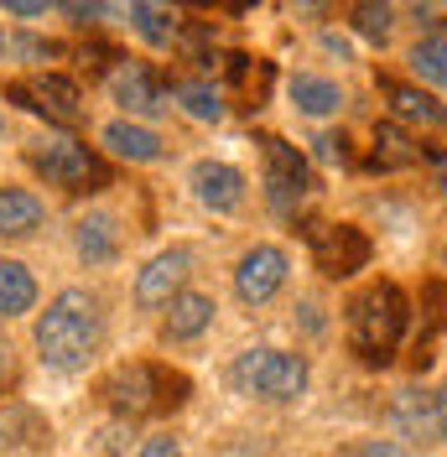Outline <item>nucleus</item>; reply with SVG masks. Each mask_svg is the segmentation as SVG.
Instances as JSON below:
<instances>
[{
	"label": "nucleus",
	"mask_w": 447,
	"mask_h": 457,
	"mask_svg": "<svg viewBox=\"0 0 447 457\" xmlns=\"http://www.w3.org/2000/svg\"><path fill=\"white\" fill-rule=\"evenodd\" d=\"M99 343H105V302L84 286L57 291L47 312L37 317V353L47 370H84L99 353Z\"/></svg>",
	"instance_id": "nucleus-1"
},
{
	"label": "nucleus",
	"mask_w": 447,
	"mask_h": 457,
	"mask_svg": "<svg viewBox=\"0 0 447 457\" xmlns=\"http://www.w3.org/2000/svg\"><path fill=\"white\" fill-rule=\"evenodd\" d=\"M406 322H411V312H406L401 286H391V281L369 286L359 302L349 307V338H354V353H359L364 364H385V359L395 353V343H401V333H406Z\"/></svg>",
	"instance_id": "nucleus-2"
},
{
	"label": "nucleus",
	"mask_w": 447,
	"mask_h": 457,
	"mask_svg": "<svg viewBox=\"0 0 447 457\" xmlns=\"http://www.w3.org/2000/svg\"><path fill=\"white\" fill-rule=\"evenodd\" d=\"M234 385H240V395L297 400L308 390V359L286 353V348H250L234 359Z\"/></svg>",
	"instance_id": "nucleus-3"
},
{
	"label": "nucleus",
	"mask_w": 447,
	"mask_h": 457,
	"mask_svg": "<svg viewBox=\"0 0 447 457\" xmlns=\"http://www.w3.org/2000/svg\"><path fill=\"white\" fill-rule=\"evenodd\" d=\"M27 162L37 167V177H47L63 193H94V187H105V162L84 141H73V136H42V141H31Z\"/></svg>",
	"instance_id": "nucleus-4"
},
{
	"label": "nucleus",
	"mask_w": 447,
	"mask_h": 457,
	"mask_svg": "<svg viewBox=\"0 0 447 457\" xmlns=\"http://www.w3.org/2000/svg\"><path fill=\"white\" fill-rule=\"evenodd\" d=\"M260 156H266V203L276 213H297V203L308 198V187H312L308 156L297 145H286L281 136H266Z\"/></svg>",
	"instance_id": "nucleus-5"
},
{
	"label": "nucleus",
	"mask_w": 447,
	"mask_h": 457,
	"mask_svg": "<svg viewBox=\"0 0 447 457\" xmlns=\"http://www.w3.org/2000/svg\"><path fill=\"white\" fill-rule=\"evenodd\" d=\"M5 99H16V104L31 110V114H47L57 125H73V120L84 114V94H79L73 79H63V73H42V79H31V84H11Z\"/></svg>",
	"instance_id": "nucleus-6"
},
{
	"label": "nucleus",
	"mask_w": 447,
	"mask_h": 457,
	"mask_svg": "<svg viewBox=\"0 0 447 457\" xmlns=\"http://www.w3.org/2000/svg\"><path fill=\"white\" fill-rule=\"evenodd\" d=\"M308 239H312V255H317L323 276H354L369 260V239L354 224H312Z\"/></svg>",
	"instance_id": "nucleus-7"
},
{
	"label": "nucleus",
	"mask_w": 447,
	"mask_h": 457,
	"mask_svg": "<svg viewBox=\"0 0 447 457\" xmlns=\"http://www.w3.org/2000/svg\"><path fill=\"white\" fill-rule=\"evenodd\" d=\"M281 286H286V250H276V245H255V250L240 255V265H234V291H240V302L260 307V302L276 296Z\"/></svg>",
	"instance_id": "nucleus-8"
},
{
	"label": "nucleus",
	"mask_w": 447,
	"mask_h": 457,
	"mask_svg": "<svg viewBox=\"0 0 447 457\" xmlns=\"http://www.w3.org/2000/svg\"><path fill=\"white\" fill-rule=\"evenodd\" d=\"M188 265H193L188 250H162V255H151V260H146V270L136 276V302H140V307H167L172 296L182 291Z\"/></svg>",
	"instance_id": "nucleus-9"
},
{
	"label": "nucleus",
	"mask_w": 447,
	"mask_h": 457,
	"mask_svg": "<svg viewBox=\"0 0 447 457\" xmlns=\"http://www.w3.org/2000/svg\"><path fill=\"white\" fill-rule=\"evenodd\" d=\"M193 193L203 208L214 213H234L245 203V177L229 167V162H198L193 167Z\"/></svg>",
	"instance_id": "nucleus-10"
},
{
	"label": "nucleus",
	"mask_w": 447,
	"mask_h": 457,
	"mask_svg": "<svg viewBox=\"0 0 447 457\" xmlns=\"http://www.w3.org/2000/svg\"><path fill=\"white\" fill-rule=\"evenodd\" d=\"M110 88H114V99H120L131 114H162L167 110V88L156 84V73L140 68V62H120L114 79H110Z\"/></svg>",
	"instance_id": "nucleus-11"
},
{
	"label": "nucleus",
	"mask_w": 447,
	"mask_h": 457,
	"mask_svg": "<svg viewBox=\"0 0 447 457\" xmlns=\"http://www.w3.org/2000/svg\"><path fill=\"white\" fill-rule=\"evenodd\" d=\"M156 385H167V374L151 370V364H136V370H120L105 385V395H110L114 411H125V416H146V411H156Z\"/></svg>",
	"instance_id": "nucleus-12"
},
{
	"label": "nucleus",
	"mask_w": 447,
	"mask_h": 457,
	"mask_svg": "<svg viewBox=\"0 0 447 457\" xmlns=\"http://www.w3.org/2000/svg\"><path fill=\"white\" fill-rule=\"evenodd\" d=\"M214 296H203V291H177L167 302V338L188 343L198 333H208V322H214Z\"/></svg>",
	"instance_id": "nucleus-13"
},
{
	"label": "nucleus",
	"mask_w": 447,
	"mask_h": 457,
	"mask_svg": "<svg viewBox=\"0 0 447 457\" xmlns=\"http://www.w3.org/2000/svg\"><path fill=\"white\" fill-rule=\"evenodd\" d=\"M99 141L110 145L114 156H125V162H162V136L136 125V120H110Z\"/></svg>",
	"instance_id": "nucleus-14"
},
{
	"label": "nucleus",
	"mask_w": 447,
	"mask_h": 457,
	"mask_svg": "<svg viewBox=\"0 0 447 457\" xmlns=\"http://www.w3.org/2000/svg\"><path fill=\"white\" fill-rule=\"evenodd\" d=\"M42 224V198L27 187H0V239H21Z\"/></svg>",
	"instance_id": "nucleus-15"
},
{
	"label": "nucleus",
	"mask_w": 447,
	"mask_h": 457,
	"mask_svg": "<svg viewBox=\"0 0 447 457\" xmlns=\"http://www.w3.org/2000/svg\"><path fill=\"white\" fill-rule=\"evenodd\" d=\"M37 307V281L21 260H0V317H21Z\"/></svg>",
	"instance_id": "nucleus-16"
},
{
	"label": "nucleus",
	"mask_w": 447,
	"mask_h": 457,
	"mask_svg": "<svg viewBox=\"0 0 447 457\" xmlns=\"http://www.w3.org/2000/svg\"><path fill=\"white\" fill-rule=\"evenodd\" d=\"M395 427L406 431L411 442H437V411H432V395L406 390V395L395 400Z\"/></svg>",
	"instance_id": "nucleus-17"
},
{
	"label": "nucleus",
	"mask_w": 447,
	"mask_h": 457,
	"mask_svg": "<svg viewBox=\"0 0 447 457\" xmlns=\"http://www.w3.org/2000/svg\"><path fill=\"white\" fill-rule=\"evenodd\" d=\"M385 94H391V104H395L401 120H421V125L447 130V104H437L432 94H421L417 84H385Z\"/></svg>",
	"instance_id": "nucleus-18"
},
{
	"label": "nucleus",
	"mask_w": 447,
	"mask_h": 457,
	"mask_svg": "<svg viewBox=\"0 0 447 457\" xmlns=\"http://www.w3.org/2000/svg\"><path fill=\"white\" fill-rule=\"evenodd\" d=\"M114 250H120V228H114L110 213H94V219H84V224H79V255H84L89 265H105V260H114Z\"/></svg>",
	"instance_id": "nucleus-19"
},
{
	"label": "nucleus",
	"mask_w": 447,
	"mask_h": 457,
	"mask_svg": "<svg viewBox=\"0 0 447 457\" xmlns=\"http://www.w3.org/2000/svg\"><path fill=\"white\" fill-rule=\"evenodd\" d=\"M131 27H136V37L151 42V47H172V42H177V21H172L156 0H131Z\"/></svg>",
	"instance_id": "nucleus-20"
},
{
	"label": "nucleus",
	"mask_w": 447,
	"mask_h": 457,
	"mask_svg": "<svg viewBox=\"0 0 447 457\" xmlns=\"http://www.w3.org/2000/svg\"><path fill=\"white\" fill-rule=\"evenodd\" d=\"M349 21H354V31H359L364 42L385 47V42H391V27H395V5L391 0H354Z\"/></svg>",
	"instance_id": "nucleus-21"
},
{
	"label": "nucleus",
	"mask_w": 447,
	"mask_h": 457,
	"mask_svg": "<svg viewBox=\"0 0 447 457\" xmlns=\"http://www.w3.org/2000/svg\"><path fill=\"white\" fill-rule=\"evenodd\" d=\"M380 171H391V167H417L421 162V145H411V136L406 130H395V125H380L375 130V156H369Z\"/></svg>",
	"instance_id": "nucleus-22"
},
{
	"label": "nucleus",
	"mask_w": 447,
	"mask_h": 457,
	"mask_svg": "<svg viewBox=\"0 0 447 457\" xmlns=\"http://www.w3.org/2000/svg\"><path fill=\"white\" fill-rule=\"evenodd\" d=\"M291 104L302 114H333L338 104H343V94H338V84H328V79L297 73V79H291Z\"/></svg>",
	"instance_id": "nucleus-23"
},
{
	"label": "nucleus",
	"mask_w": 447,
	"mask_h": 457,
	"mask_svg": "<svg viewBox=\"0 0 447 457\" xmlns=\"http://www.w3.org/2000/svg\"><path fill=\"white\" fill-rule=\"evenodd\" d=\"M406 62H411V73H417V79L447 88V37H426V42H417Z\"/></svg>",
	"instance_id": "nucleus-24"
},
{
	"label": "nucleus",
	"mask_w": 447,
	"mask_h": 457,
	"mask_svg": "<svg viewBox=\"0 0 447 457\" xmlns=\"http://www.w3.org/2000/svg\"><path fill=\"white\" fill-rule=\"evenodd\" d=\"M172 94H177V99H182V110L193 114V120H203V125H219V120H224L219 88H208V84H177Z\"/></svg>",
	"instance_id": "nucleus-25"
},
{
	"label": "nucleus",
	"mask_w": 447,
	"mask_h": 457,
	"mask_svg": "<svg viewBox=\"0 0 447 457\" xmlns=\"http://www.w3.org/2000/svg\"><path fill=\"white\" fill-rule=\"evenodd\" d=\"M27 436H42L37 411H27V405H5V411H0V447H21Z\"/></svg>",
	"instance_id": "nucleus-26"
},
{
	"label": "nucleus",
	"mask_w": 447,
	"mask_h": 457,
	"mask_svg": "<svg viewBox=\"0 0 447 457\" xmlns=\"http://www.w3.org/2000/svg\"><path fill=\"white\" fill-rule=\"evenodd\" d=\"M63 11H68L73 21H99V16H105V0H63Z\"/></svg>",
	"instance_id": "nucleus-27"
},
{
	"label": "nucleus",
	"mask_w": 447,
	"mask_h": 457,
	"mask_svg": "<svg viewBox=\"0 0 447 457\" xmlns=\"http://www.w3.org/2000/svg\"><path fill=\"white\" fill-rule=\"evenodd\" d=\"M317 156L343 167V162H349V141H343V136H317Z\"/></svg>",
	"instance_id": "nucleus-28"
},
{
	"label": "nucleus",
	"mask_w": 447,
	"mask_h": 457,
	"mask_svg": "<svg viewBox=\"0 0 447 457\" xmlns=\"http://www.w3.org/2000/svg\"><path fill=\"white\" fill-rule=\"evenodd\" d=\"M136 457H182V447H177L172 436H151V442H146Z\"/></svg>",
	"instance_id": "nucleus-29"
},
{
	"label": "nucleus",
	"mask_w": 447,
	"mask_h": 457,
	"mask_svg": "<svg viewBox=\"0 0 447 457\" xmlns=\"http://www.w3.org/2000/svg\"><path fill=\"white\" fill-rule=\"evenodd\" d=\"M0 5H5V11H11V16H42V11H47V5H53V0H0Z\"/></svg>",
	"instance_id": "nucleus-30"
},
{
	"label": "nucleus",
	"mask_w": 447,
	"mask_h": 457,
	"mask_svg": "<svg viewBox=\"0 0 447 457\" xmlns=\"http://www.w3.org/2000/svg\"><path fill=\"white\" fill-rule=\"evenodd\" d=\"M11 374H16V353H11V343H5V333H0V390L11 385Z\"/></svg>",
	"instance_id": "nucleus-31"
},
{
	"label": "nucleus",
	"mask_w": 447,
	"mask_h": 457,
	"mask_svg": "<svg viewBox=\"0 0 447 457\" xmlns=\"http://www.w3.org/2000/svg\"><path fill=\"white\" fill-rule=\"evenodd\" d=\"M432 411H437V442H447V385L432 395Z\"/></svg>",
	"instance_id": "nucleus-32"
},
{
	"label": "nucleus",
	"mask_w": 447,
	"mask_h": 457,
	"mask_svg": "<svg viewBox=\"0 0 447 457\" xmlns=\"http://www.w3.org/2000/svg\"><path fill=\"white\" fill-rule=\"evenodd\" d=\"M359 457H406V453H401L395 442H364V447H359Z\"/></svg>",
	"instance_id": "nucleus-33"
},
{
	"label": "nucleus",
	"mask_w": 447,
	"mask_h": 457,
	"mask_svg": "<svg viewBox=\"0 0 447 457\" xmlns=\"http://www.w3.org/2000/svg\"><path fill=\"white\" fill-rule=\"evenodd\" d=\"M291 5H297L302 16H323V11H328V0H291Z\"/></svg>",
	"instance_id": "nucleus-34"
},
{
	"label": "nucleus",
	"mask_w": 447,
	"mask_h": 457,
	"mask_svg": "<svg viewBox=\"0 0 447 457\" xmlns=\"http://www.w3.org/2000/svg\"><path fill=\"white\" fill-rule=\"evenodd\" d=\"M437 177H443V193H447V151L437 156Z\"/></svg>",
	"instance_id": "nucleus-35"
},
{
	"label": "nucleus",
	"mask_w": 447,
	"mask_h": 457,
	"mask_svg": "<svg viewBox=\"0 0 447 457\" xmlns=\"http://www.w3.org/2000/svg\"><path fill=\"white\" fill-rule=\"evenodd\" d=\"M255 0H229V11H250Z\"/></svg>",
	"instance_id": "nucleus-36"
},
{
	"label": "nucleus",
	"mask_w": 447,
	"mask_h": 457,
	"mask_svg": "<svg viewBox=\"0 0 447 457\" xmlns=\"http://www.w3.org/2000/svg\"><path fill=\"white\" fill-rule=\"evenodd\" d=\"M0 57H5V37H0Z\"/></svg>",
	"instance_id": "nucleus-37"
},
{
	"label": "nucleus",
	"mask_w": 447,
	"mask_h": 457,
	"mask_svg": "<svg viewBox=\"0 0 447 457\" xmlns=\"http://www.w3.org/2000/svg\"><path fill=\"white\" fill-rule=\"evenodd\" d=\"M432 5H447V0H432Z\"/></svg>",
	"instance_id": "nucleus-38"
},
{
	"label": "nucleus",
	"mask_w": 447,
	"mask_h": 457,
	"mask_svg": "<svg viewBox=\"0 0 447 457\" xmlns=\"http://www.w3.org/2000/svg\"><path fill=\"white\" fill-rule=\"evenodd\" d=\"M188 5H203V0H188Z\"/></svg>",
	"instance_id": "nucleus-39"
}]
</instances>
